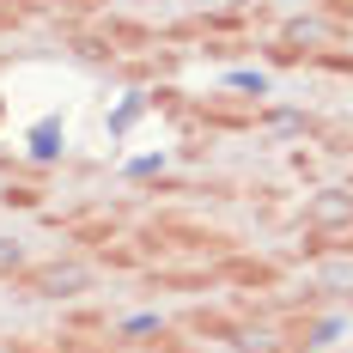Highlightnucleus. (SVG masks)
Returning <instances> with one entry per match:
<instances>
[{
	"label": "nucleus",
	"instance_id": "nucleus-1",
	"mask_svg": "<svg viewBox=\"0 0 353 353\" xmlns=\"http://www.w3.org/2000/svg\"><path fill=\"white\" fill-rule=\"evenodd\" d=\"M347 219H353V195H341V189L311 201V225H347Z\"/></svg>",
	"mask_w": 353,
	"mask_h": 353
},
{
	"label": "nucleus",
	"instance_id": "nucleus-2",
	"mask_svg": "<svg viewBox=\"0 0 353 353\" xmlns=\"http://www.w3.org/2000/svg\"><path fill=\"white\" fill-rule=\"evenodd\" d=\"M79 281H85L79 268H43V274H31V286H37V292H73Z\"/></svg>",
	"mask_w": 353,
	"mask_h": 353
},
{
	"label": "nucleus",
	"instance_id": "nucleus-3",
	"mask_svg": "<svg viewBox=\"0 0 353 353\" xmlns=\"http://www.w3.org/2000/svg\"><path fill=\"white\" fill-rule=\"evenodd\" d=\"M19 262H25V256H19V244H0V274H12Z\"/></svg>",
	"mask_w": 353,
	"mask_h": 353
}]
</instances>
